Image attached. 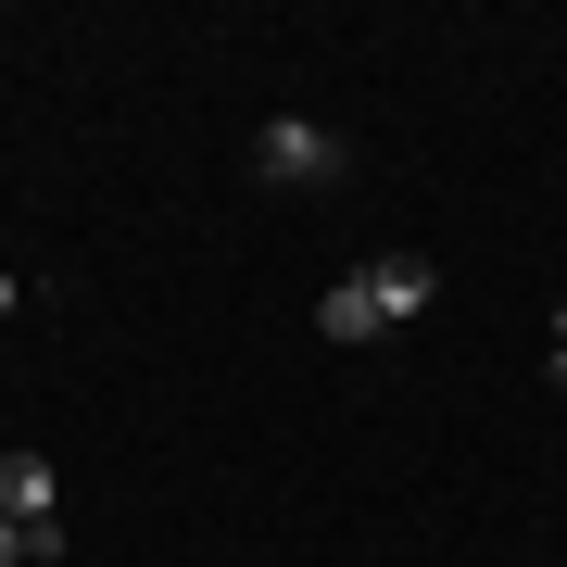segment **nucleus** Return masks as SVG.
I'll return each instance as SVG.
<instances>
[{"mask_svg":"<svg viewBox=\"0 0 567 567\" xmlns=\"http://www.w3.org/2000/svg\"><path fill=\"white\" fill-rule=\"evenodd\" d=\"M0 517L63 529V466H51V454H0Z\"/></svg>","mask_w":567,"mask_h":567,"instance_id":"3","label":"nucleus"},{"mask_svg":"<svg viewBox=\"0 0 567 567\" xmlns=\"http://www.w3.org/2000/svg\"><path fill=\"white\" fill-rule=\"evenodd\" d=\"M39 555H63V529H25V517H0V567H39Z\"/></svg>","mask_w":567,"mask_h":567,"instance_id":"4","label":"nucleus"},{"mask_svg":"<svg viewBox=\"0 0 567 567\" xmlns=\"http://www.w3.org/2000/svg\"><path fill=\"white\" fill-rule=\"evenodd\" d=\"M429 303H442V252H379V265H353V278L316 303V328L328 341H379V328H404Z\"/></svg>","mask_w":567,"mask_h":567,"instance_id":"1","label":"nucleus"},{"mask_svg":"<svg viewBox=\"0 0 567 567\" xmlns=\"http://www.w3.org/2000/svg\"><path fill=\"white\" fill-rule=\"evenodd\" d=\"M252 177H278V189H328V177H341V140H328L316 114H265V140H252Z\"/></svg>","mask_w":567,"mask_h":567,"instance_id":"2","label":"nucleus"}]
</instances>
